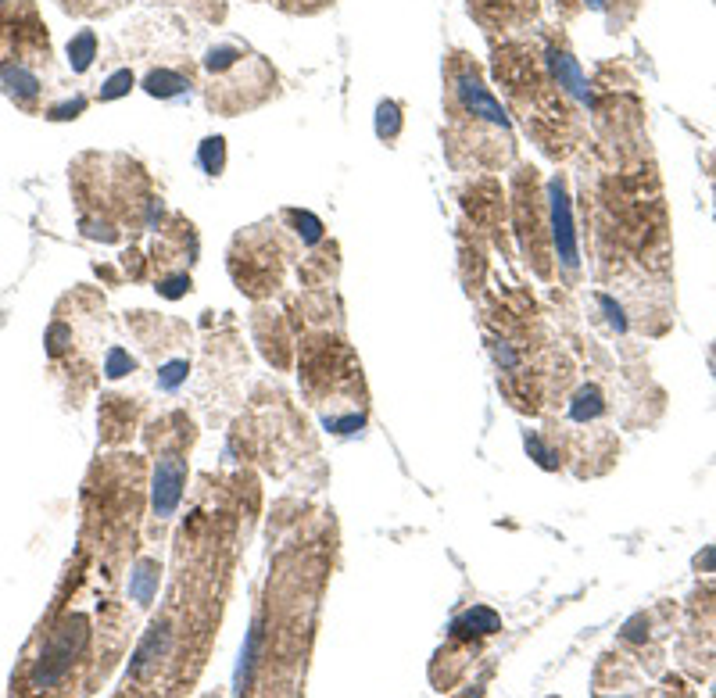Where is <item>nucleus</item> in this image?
Segmentation results:
<instances>
[{"instance_id":"1","label":"nucleus","mask_w":716,"mask_h":698,"mask_svg":"<svg viewBox=\"0 0 716 698\" xmlns=\"http://www.w3.org/2000/svg\"><path fill=\"white\" fill-rule=\"evenodd\" d=\"M86 641H90V623H86V616H79V613L65 616V620L43 638L40 656L33 659L29 684H33L36 691L58 688V684L69 677L72 663H76V656L86 648Z\"/></svg>"},{"instance_id":"2","label":"nucleus","mask_w":716,"mask_h":698,"mask_svg":"<svg viewBox=\"0 0 716 698\" xmlns=\"http://www.w3.org/2000/svg\"><path fill=\"white\" fill-rule=\"evenodd\" d=\"M455 83V94H459V104L466 115H473V119H484L487 126L502 129V133H509V115H505V108L498 104V97L487 90L484 83H480L477 69H459L452 76Z\"/></svg>"},{"instance_id":"3","label":"nucleus","mask_w":716,"mask_h":698,"mask_svg":"<svg viewBox=\"0 0 716 698\" xmlns=\"http://www.w3.org/2000/svg\"><path fill=\"white\" fill-rule=\"evenodd\" d=\"M183 487H187V459L183 455H162L154 466V484H151V509L158 520H169L172 512L183 502Z\"/></svg>"},{"instance_id":"4","label":"nucleus","mask_w":716,"mask_h":698,"mask_svg":"<svg viewBox=\"0 0 716 698\" xmlns=\"http://www.w3.org/2000/svg\"><path fill=\"white\" fill-rule=\"evenodd\" d=\"M548 201H552V240H555V255L566 269H577V233H573V208H570V194H566L563 179L555 176L548 183Z\"/></svg>"},{"instance_id":"5","label":"nucleus","mask_w":716,"mask_h":698,"mask_svg":"<svg viewBox=\"0 0 716 698\" xmlns=\"http://www.w3.org/2000/svg\"><path fill=\"white\" fill-rule=\"evenodd\" d=\"M455 638H487V634H498L502 630V616L487 605H473L462 616H455L452 627H448Z\"/></svg>"},{"instance_id":"6","label":"nucleus","mask_w":716,"mask_h":698,"mask_svg":"<svg viewBox=\"0 0 716 698\" xmlns=\"http://www.w3.org/2000/svg\"><path fill=\"white\" fill-rule=\"evenodd\" d=\"M548 65H552V72H555V83L566 86L577 101H588V79H584V72H580L577 58H570L566 51H552L548 54Z\"/></svg>"},{"instance_id":"7","label":"nucleus","mask_w":716,"mask_h":698,"mask_svg":"<svg viewBox=\"0 0 716 698\" xmlns=\"http://www.w3.org/2000/svg\"><path fill=\"white\" fill-rule=\"evenodd\" d=\"M144 90L151 97H158V101H179V97L190 94V79L176 69H154V72H147Z\"/></svg>"},{"instance_id":"8","label":"nucleus","mask_w":716,"mask_h":698,"mask_svg":"<svg viewBox=\"0 0 716 698\" xmlns=\"http://www.w3.org/2000/svg\"><path fill=\"white\" fill-rule=\"evenodd\" d=\"M165 648H169V627H158V623H154L151 630H147V638L140 641V648H137V656H133V666H129V673H133V677H144L147 670H151L154 663H158V656H162Z\"/></svg>"},{"instance_id":"9","label":"nucleus","mask_w":716,"mask_h":698,"mask_svg":"<svg viewBox=\"0 0 716 698\" xmlns=\"http://www.w3.org/2000/svg\"><path fill=\"white\" fill-rule=\"evenodd\" d=\"M602 412H606V398H602V391H598L595 384L580 387V391L573 394V401H570L573 423H591V419H598Z\"/></svg>"},{"instance_id":"10","label":"nucleus","mask_w":716,"mask_h":698,"mask_svg":"<svg viewBox=\"0 0 716 698\" xmlns=\"http://www.w3.org/2000/svg\"><path fill=\"white\" fill-rule=\"evenodd\" d=\"M97 58V33L94 29H83L69 40V65L72 72H86Z\"/></svg>"},{"instance_id":"11","label":"nucleus","mask_w":716,"mask_h":698,"mask_svg":"<svg viewBox=\"0 0 716 698\" xmlns=\"http://www.w3.org/2000/svg\"><path fill=\"white\" fill-rule=\"evenodd\" d=\"M401 126H405V119H401V104L398 101L376 104V137L384 140V144H391V140L401 137Z\"/></svg>"},{"instance_id":"12","label":"nucleus","mask_w":716,"mask_h":698,"mask_svg":"<svg viewBox=\"0 0 716 698\" xmlns=\"http://www.w3.org/2000/svg\"><path fill=\"white\" fill-rule=\"evenodd\" d=\"M197 165L205 176H222L226 169V140L222 137H205L201 147H197Z\"/></svg>"},{"instance_id":"13","label":"nucleus","mask_w":716,"mask_h":698,"mask_svg":"<svg viewBox=\"0 0 716 698\" xmlns=\"http://www.w3.org/2000/svg\"><path fill=\"white\" fill-rule=\"evenodd\" d=\"M154 591H158V562L144 559L137 566V573H133V580H129V595L137 598L140 605H147L154 598Z\"/></svg>"},{"instance_id":"14","label":"nucleus","mask_w":716,"mask_h":698,"mask_svg":"<svg viewBox=\"0 0 716 698\" xmlns=\"http://www.w3.org/2000/svg\"><path fill=\"white\" fill-rule=\"evenodd\" d=\"M187 373H190V362L187 358H172V362H165L162 369H158V387L162 391H179V387L187 384Z\"/></svg>"},{"instance_id":"15","label":"nucleus","mask_w":716,"mask_h":698,"mask_svg":"<svg viewBox=\"0 0 716 698\" xmlns=\"http://www.w3.org/2000/svg\"><path fill=\"white\" fill-rule=\"evenodd\" d=\"M133 369H137V358L129 355L126 348H108V355H104V376L119 380V376L133 373Z\"/></svg>"},{"instance_id":"16","label":"nucleus","mask_w":716,"mask_h":698,"mask_svg":"<svg viewBox=\"0 0 716 698\" xmlns=\"http://www.w3.org/2000/svg\"><path fill=\"white\" fill-rule=\"evenodd\" d=\"M129 90H133V72H129V69L111 72V76L104 79V86H101V101H119V97H126Z\"/></svg>"},{"instance_id":"17","label":"nucleus","mask_w":716,"mask_h":698,"mask_svg":"<svg viewBox=\"0 0 716 698\" xmlns=\"http://www.w3.org/2000/svg\"><path fill=\"white\" fill-rule=\"evenodd\" d=\"M287 215L294 219L298 237L305 240V244H319V240H323V222H319L312 212H298V208H294V212H287Z\"/></svg>"},{"instance_id":"18","label":"nucleus","mask_w":716,"mask_h":698,"mask_svg":"<svg viewBox=\"0 0 716 698\" xmlns=\"http://www.w3.org/2000/svg\"><path fill=\"white\" fill-rule=\"evenodd\" d=\"M158 294L162 298H169V301H176V298H183V294H190V276L187 273H176V276H162L158 280Z\"/></svg>"},{"instance_id":"19","label":"nucleus","mask_w":716,"mask_h":698,"mask_svg":"<svg viewBox=\"0 0 716 698\" xmlns=\"http://www.w3.org/2000/svg\"><path fill=\"white\" fill-rule=\"evenodd\" d=\"M83 108H86V97H69V101H61V104H54L51 111H47V119H54V122H65V119H79L83 115Z\"/></svg>"},{"instance_id":"20","label":"nucleus","mask_w":716,"mask_h":698,"mask_svg":"<svg viewBox=\"0 0 716 698\" xmlns=\"http://www.w3.org/2000/svg\"><path fill=\"white\" fill-rule=\"evenodd\" d=\"M527 452L534 455V459L541 462V466H545V469H555V466H559V462H555V455H552V448H545V444H541V437H537V434H530V437H527Z\"/></svg>"},{"instance_id":"21","label":"nucleus","mask_w":716,"mask_h":698,"mask_svg":"<svg viewBox=\"0 0 716 698\" xmlns=\"http://www.w3.org/2000/svg\"><path fill=\"white\" fill-rule=\"evenodd\" d=\"M588 4H591V8H602V0H588Z\"/></svg>"}]
</instances>
